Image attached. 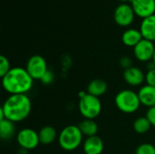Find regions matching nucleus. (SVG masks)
Here are the masks:
<instances>
[{
  "mask_svg": "<svg viewBox=\"0 0 155 154\" xmlns=\"http://www.w3.org/2000/svg\"><path fill=\"white\" fill-rule=\"evenodd\" d=\"M107 88L108 85L104 80L99 78L94 79L89 83L87 86V93L99 98L100 96L104 95L106 93Z\"/></svg>",
  "mask_w": 155,
  "mask_h": 154,
  "instance_id": "nucleus-16",
  "label": "nucleus"
},
{
  "mask_svg": "<svg viewBox=\"0 0 155 154\" xmlns=\"http://www.w3.org/2000/svg\"><path fill=\"white\" fill-rule=\"evenodd\" d=\"M121 65L123 67H124V69H127V68H129V67L132 66V61L130 60V58H128L126 56L125 57H123L121 59Z\"/></svg>",
  "mask_w": 155,
  "mask_h": 154,
  "instance_id": "nucleus-26",
  "label": "nucleus"
},
{
  "mask_svg": "<svg viewBox=\"0 0 155 154\" xmlns=\"http://www.w3.org/2000/svg\"><path fill=\"white\" fill-rule=\"evenodd\" d=\"M135 154H155V146L152 143H142L136 148Z\"/></svg>",
  "mask_w": 155,
  "mask_h": 154,
  "instance_id": "nucleus-21",
  "label": "nucleus"
},
{
  "mask_svg": "<svg viewBox=\"0 0 155 154\" xmlns=\"http://www.w3.org/2000/svg\"><path fill=\"white\" fill-rule=\"evenodd\" d=\"M123 76L125 83L131 86H139L145 81L144 73L140 68L135 66H131L124 69Z\"/></svg>",
  "mask_w": 155,
  "mask_h": 154,
  "instance_id": "nucleus-11",
  "label": "nucleus"
},
{
  "mask_svg": "<svg viewBox=\"0 0 155 154\" xmlns=\"http://www.w3.org/2000/svg\"><path fill=\"white\" fill-rule=\"evenodd\" d=\"M53 80H54V74H53V73H51L50 71H48L46 73V74L43 77V79L41 81L44 84H50Z\"/></svg>",
  "mask_w": 155,
  "mask_h": 154,
  "instance_id": "nucleus-25",
  "label": "nucleus"
},
{
  "mask_svg": "<svg viewBox=\"0 0 155 154\" xmlns=\"http://www.w3.org/2000/svg\"><path fill=\"white\" fill-rule=\"evenodd\" d=\"M143 39L142 33L140 30L130 28L124 32L122 35V41L124 44L130 47H134L137 44H139Z\"/></svg>",
  "mask_w": 155,
  "mask_h": 154,
  "instance_id": "nucleus-15",
  "label": "nucleus"
},
{
  "mask_svg": "<svg viewBox=\"0 0 155 154\" xmlns=\"http://www.w3.org/2000/svg\"><path fill=\"white\" fill-rule=\"evenodd\" d=\"M10 70H11V66H10L9 60L5 55H1L0 56V76H1V78L3 76H5Z\"/></svg>",
  "mask_w": 155,
  "mask_h": 154,
  "instance_id": "nucleus-22",
  "label": "nucleus"
},
{
  "mask_svg": "<svg viewBox=\"0 0 155 154\" xmlns=\"http://www.w3.org/2000/svg\"><path fill=\"white\" fill-rule=\"evenodd\" d=\"M138 96L142 105L147 106L148 108L155 106V87L151 85H144L140 88Z\"/></svg>",
  "mask_w": 155,
  "mask_h": 154,
  "instance_id": "nucleus-14",
  "label": "nucleus"
},
{
  "mask_svg": "<svg viewBox=\"0 0 155 154\" xmlns=\"http://www.w3.org/2000/svg\"><path fill=\"white\" fill-rule=\"evenodd\" d=\"M38 135L40 143L44 145H48L53 143L56 140L57 132L53 126L46 125L40 129V131L38 132Z\"/></svg>",
  "mask_w": 155,
  "mask_h": 154,
  "instance_id": "nucleus-17",
  "label": "nucleus"
},
{
  "mask_svg": "<svg viewBox=\"0 0 155 154\" xmlns=\"http://www.w3.org/2000/svg\"><path fill=\"white\" fill-rule=\"evenodd\" d=\"M16 142L22 149L27 151L35 149L40 143L38 133L30 128L20 130L16 134Z\"/></svg>",
  "mask_w": 155,
  "mask_h": 154,
  "instance_id": "nucleus-7",
  "label": "nucleus"
},
{
  "mask_svg": "<svg viewBox=\"0 0 155 154\" xmlns=\"http://www.w3.org/2000/svg\"><path fill=\"white\" fill-rule=\"evenodd\" d=\"M34 84V79L25 68L15 66L2 77V86L5 92L12 94H26Z\"/></svg>",
  "mask_w": 155,
  "mask_h": 154,
  "instance_id": "nucleus-2",
  "label": "nucleus"
},
{
  "mask_svg": "<svg viewBox=\"0 0 155 154\" xmlns=\"http://www.w3.org/2000/svg\"><path fill=\"white\" fill-rule=\"evenodd\" d=\"M104 147L103 140L97 135L86 138L83 145V149L85 154H102Z\"/></svg>",
  "mask_w": 155,
  "mask_h": 154,
  "instance_id": "nucleus-12",
  "label": "nucleus"
},
{
  "mask_svg": "<svg viewBox=\"0 0 155 154\" xmlns=\"http://www.w3.org/2000/svg\"><path fill=\"white\" fill-rule=\"evenodd\" d=\"M134 15L135 13L132 5L126 3H123L115 8L114 18L117 25L121 26H128L134 22Z\"/></svg>",
  "mask_w": 155,
  "mask_h": 154,
  "instance_id": "nucleus-8",
  "label": "nucleus"
},
{
  "mask_svg": "<svg viewBox=\"0 0 155 154\" xmlns=\"http://www.w3.org/2000/svg\"><path fill=\"white\" fill-rule=\"evenodd\" d=\"M146 117L150 121L152 126L155 127V106L148 109V111L146 113Z\"/></svg>",
  "mask_w": 155,
  "mask_h": 154,
  "instance_id": "nucleus-24",
  "label": "nucleus"
},
{
  "mask_svg": "<svg viewBox=\"0 0 155 154\" xmlns=\"http://www.w3.org/2000/svg\"><path fill=\"white\" fill-rule=\"evenodd\" d=\"M25 69L34 80H42L48 72L45 59L38 54L33 55L28 59Z\"/></svg>",
  "mask_w": 155,
  "mask_h": 154,
  "instance_id": "nucleus-6",
  "label": "nucleus"
},
{
  "mask_svg": "<svg viewBox=\"0 0 155 154\" xmlns=\"http://www.w3.org/2000/svg\"><path fill=\"white\" fill-rule=\"evenodd\" d=\"M15 133V123L4 119L0 121V137L4 141L10 140Z\"/></svg>",
  "mask_w": 155,
  "mask_h": 154,
  "instance_id": "nucleus-19",
  "label": "nucleus"
},
{
  "mask_svg": "<svg viewBox=\"0 0 155 154\" xmlns=\"http://www.w3.org/2000/svg\"><path fill=\"white\" fill-rule=\"evenodd\" d=\"M83 137L84 135L77 125H68L64 127L58 135L59 145L64 151H74L81 145Z\"/></svg>",
  "mask_w": 155,
  "mask_h": 154,
  "instance_id": "nucleus-3",
  "label": "nucleus"
},
{
  "mask_svg": "<svg viewBox=\"0 0 155 154\" xmlns=\"http://www.w3.org/2000/svg\"><path fill=\"white\" fill-rule=\"evenodd\" d=\"M114 103L118 110L124 113H134L137 112L142 105L138 93L132 90H123L119 92L114 98Z\"/></svg>",
  "mask_w": 155,
  "mask_h": 154,
  "instance_id": "nucleus-4",
  "label": "nucleus"
},
{
  "mask_svg": "<svg viewBox=\"0 0 155 154\" xmlns=\"http://www.w3.org/2000/svg\"><path fill=\"white\" fill-rule=\"evenodd\" d=\"M155 52L153 42L143 39L134 47V54L135 58L141 62H149L153 60Z\"/></svg>",
  "mask_w": 155,
  "mask_h": 154,
  "instance_id": "nucleus-9",
  "label": "nucleus"
},
{
  "mask_svg": "<svg viewBox=\"0 0 155 154\" xmlns=\"http://www.w3.org/2000/svg\"><path fill=\"white\" fill-rule=\"evenodd\" d=\"M145 81L146 84L155 87V67L148 70V72L145 74Z\"/></svg>",
  "mask_w": 155,
  "mask_h": 154,
  "instance_id": "nucleus-23",
  "label": "nucleus"
},
{
  "mask_svg": "<svg viewBox=\"0 0 155 154\" xmlns=\"http://www.w3.org/2000/svg\"><path fill=\"white\" fill-rule=\"evenodd\" d=\"M78 108L84 119L94 120L102 112V103L98 97L86 93L80 98Z\"/></svg>",
  "mask_w": 155,
  "mask_h": 154,
  "instance_id": "nucleus-5",
  "label": "nucleus"
},
{
  "mask_svg": "<svg viewBox=\"0 0 155 154\" xmlns=\"http://www.w3.org/2000/svg\"><path fill=\"white\" fill-rule=\"evenodd\" d=\"M152 124L146 116H142L137 118L134 123V130L138 134H144L149 132Z\"/></svg>",
  "mask_w": 155,
  "mask_h": 154,
  "instance_id": "nucleus-20",
  "label": "nucleus"
},
{
  "mask_svg": "<svg viewBox=\"0 0 155 154\" xmlns=\"http://www.w3.org/2000/svg\"><path fill=\"white\" fill-rule=\"evenodd\" d=\"M140 31L144 39L155 41V14L143 19L140 26Z\"/></svg>",
  "mask_w": 155,
  "mask_h": 154,
  "instance_id": "nucleus-13",
  "label": "nucleus"
},
{
  "mask_svg": "<svg viewBox=\"0 0 155 154\" xmlns=\"http://www.w3.org/2000/svg\"><path fill=\"white\" fill-rule=\"evenodd\" d=\"M152 62L154 64V65H155V52H154V54H153V60H152Z\"/></svg>",
  "mask_w": 155,
  "mask_h": 154,
  "instance_id": "nucleus-28",
  "label": "nucleus"
},
{
  "mask_svg": "<svg viewBox=\"0 0 155 154\" xmlns=\"http://www.w3.org/2000/svg\"><path fill=\"white\" fill-rule=\"evenodd\" d=\"M120 1H121V2H123V3H126V4H128L129 2H130V3H132V1H133V0H120Z\"/></svg>",
  "mask_w": 155,
  "mask_h": 154,
  "instance_id": "nucleus-27",
  "label": "nucleus"
},
{
  "mask_svg": "<svg viewBox=\"0 0 155 154\" xmlns=\"http://www.w3.org/2000/svg\"><path fill=\"white\" fill-rule=\"evenodd\" d=\"M131 5L135 15L143 19L155 14V0H133Z\"/></svg>",
  "mask_w": 155,
  "mask_h": 154,
  "instance_id": "nucleus-10",
  "label": "nucleus"
},
{
  "mask_svg": "<svg viewBox=\"0 0 155 154\" xmlns=\"http://www.w3.org/2000/svg\"><path fill=\"white\" fill-rule=\"evenodd\" d=\"M77 126L80 129L83 135L86 136V138L97 135V133L99 130L97 123L94 122V120H91V119L83 120L82 122L78 123Z\"/></svg>",
  "mask_w": 155,
  "mask_h": 154,
  "instance_id": "nucleus-18",
  "label": "nucleus"
},
{
  "mask_svg": "<svg viewBox=\"0 0 155 154\" xmlns=\"http://www.w3.org/2000/svg\"><path fill=\"white\" fill-rule=\"evenodd\" d=\"M31 110V100L26 94H12L0 109V121L7 119L15 123L22 122L29 116Z\"/></svg>",
  "mask_w": 155,
  "mask_h": 154,
  "instance_id": "nucleus-1",
  "label": "nucleus"
}]
</instances>
